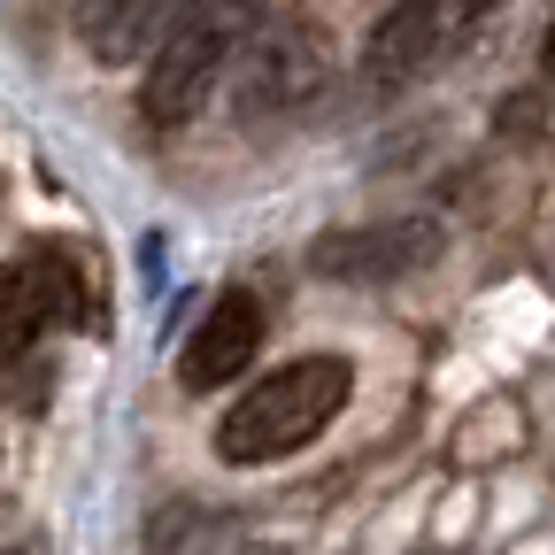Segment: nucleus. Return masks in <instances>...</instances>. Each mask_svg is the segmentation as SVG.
<instances>
[{
    "label": "nucleus",
    "mask_w": 555,
    "mask_h": 555,
    "mask_svg": "<svg viewBox=\"0 0 555 555\" xmlns=\"http://www.w3.org/2000/svg\"><path fill=\"white\" fill-rule=\"evenodd\" d=\"M69 24H78V39H86L93 62L116 69V62L155 54L178 16H170V0H69Z\"/></svg>",
    "instance_id": "nucleus-8"
},
{
    "label": "nucleus",
    "mask_w": 555,
    "mask_h": 555,
    "mask_svg": "<svg viewBox=\"0 0 555 555\" xmlns=\"http://www.w3.org/2000/svg\"><path fill=\"white\" fill-rule=\"evenodd\" d=\"M540 69L555 78V16H547V39H540Z\"/></svg>",
    "instance_id": "nucleus-9"
},
{
    "label": "nucleus",
    "mask_w": 555,
    "mask_h": 555,
    "mask_svg": "<svg viewBox=\"0 0 555 555\" xmlns=\"http://www.w3.org/2000/svg\"><path fill=\"white\" fill-rule=\"evenodd\" d=\"M332 78V54L309 24H278V31H255L232 62V116L247 124H270V116H294L324 93Z\"/></svg>",
    "instance_id": "nucleus-4"
},
{
    "label": "nucleus",
    "mask_w": 555,
    "mask_h": 555,
    "mask_svg": "<svg viewBox=\"0 0 555 555\" xmlns=\"http://www.w3.org/2000/svg\"><path fill=\"white\" fill-rule=\"evenodd\" d=\"M78 317H86V278L62 247H31L24 262L0 270V363L31 356L47 324H78Z\"/></svg>",
    "instance_id": "nucleus-5"
},
{
    "label": "nucleus",
    "mask_w": 555,
    "mask_h": 555,
    "mask_svg": "<svg viewBox=\"0 0 555 555\" xmlns=\"http://www.w3.org/2000/svg\"><path fill=\"white\" fill-rule=\"evenodd\" d=\"M9 555H39V547H9Z\"/></svg>",
    "instance_id": "nucleus-10"
},
{
    "label": "nucleus",
    "mask_w": 555,
    "mask_h": 555,
    "mask_svg": "<svg viewBox=\"0 0 555 555\" xmlns=\"http://www.w3.org/2000/svg\"><path fill=\"white\" fill-rule=\"evenodd\" d=\"M262 347V301L255 294H217L208 301V317L193 324V339L178 347V386L185 393H217L232 386Z\"/></svg>",
    "instance_id": "nucleus-6"
},
{
    "label": "nucleus",
    "mask_w": 555,
    "mask_h": 555,
    "mask_svg": "<svg viewBox=\"0 0 555 555\" xmlns=\"http://www.w3.org/2000/svg\"><path fill=\"white\" fill-rule=\"evenodd\" d=\"M440 255V224H371V232H324L309 270L324 278H363V286H378V278H409L416 262Z\"/></svg>",
    "instance_id": "nucleus-7"
},
{
    "label": "nucleus",
    "mask_w": 555,
    "mask_h": 555,
    "mask_svg": "<svg viewBox=\"0 0 555 555\" xmlns=\"http://www.w3.org/2000/svg\"><path fill=\"white\" fill-rule=\"evenodd\" d=\"M247 39H255V0H201V9H185L163 31V47L147 54V93H139L147 124L155 131L193 124L201 101L232 78V62H240Z\"/></svg>",
    "instance_id": "nucleus-2"
},
{
    "label": "nucleus",
    "mask_w": 555,
    "mask_h": 555,
    "mask_svg": "<svg viewBox=\"0 0 555 555\" xmlns=\"http://www.w3.org/2000/svg\"><path fill=\"white\" fill-rule=\"evenodd\" d=\"M347 386H356V371H347L339 356H301V363H286V371L255 378V386L224 409L217 455H224V463H278V455L309 448L332 416L347 409Z\"/></svg>",
    "instance_id": "nucleus-1"
},
{
    "label": "nucleus",
    "mask_w": 555,
    "mask_h": 555,
    "mask_svg": "<svg viewBox=\"0 0 555 555\" xmlns=\"http://www.w3.org/2000/svg\"><path fill=\"white\" fill-rule=\"evenodd\" d=\"M502 0H393L378 16V31L363 39V86L371 93H401L416 78L448 69L486 24H494Z\"/></svg>",
    "instance_id": "nucleus-3"
}]
</instances>
